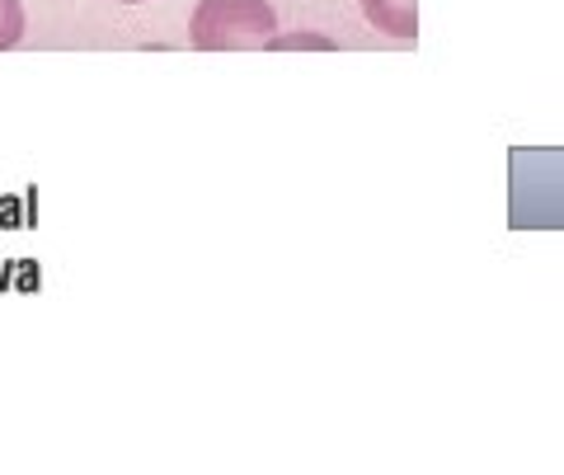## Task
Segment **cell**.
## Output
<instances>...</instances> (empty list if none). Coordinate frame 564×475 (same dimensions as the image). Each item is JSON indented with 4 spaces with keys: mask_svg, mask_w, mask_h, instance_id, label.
I'll use <instances>...</instances> for the list:
<instances>
[{
    "mask_svg": "<svg viewBox=\"0 0 564 475\" xmlns=\"http://www.w3.org/2000/svg\"><path fill=\"white\" fill-rule=\"evenodd\" d=\"M288 47H321V52H334L329 39H315V33H273V43L263 52H288Z\"/></svg>",
    "mask_w": 564,
    "mask_h": 475,
    "instance_id": "4",
    "label": "cell"
},
{
    "mask_svg": "<svg viewBox=\"0 0 564 475\" xmlns=\"http://www.w3.org/2000/svg\"><path fill=\"white\" fill-rule=\"evenodd\" d=\"M24 39V6L20 0H0V52H10Z\"/></svg>",
    "mask_w": 564,
    "mask_h": 475,
    "instance_id": "3",
    "label": "cell"
},
{
    "mask_svg": "<svg viewBox=\"0 0 564 475\" xmlns=\"http://www.w3.org/2000/svg\"><path fill=\"white\" fill-rule=\"evenodd\" d=\"M122 6H141V0H122Z\"/></svg>",
    "mask_w": 564,
    "mask_h": 475,
    "instance_id": "5",
    "label": "cell"
},
{
    "mask_svg": "<svg viewBox=\"0 0 564 475\" xmlns=\"http://www.w3.org/2000/svg\"><path fill=\"white\" fill-rule=\"evenodd\" d=\"M367 24L391 33V39H414L419 33V0H358Z\"/></svg>",
    "mask_w": 564,
    "mask_h": 475,
    "instance_id": "2",
    "label": "cell"
},
{
    "mask_svg": "<svg viewBox=\"0 0 564 475\" xmlns=\"http://www.w3.org/2000/svg\"><path fill=\"white\" fill-rule=\"evenodd\" d=\"M278 33L269 0H203L193 10L188 43L198 52H263Z\"/></svg>",
    "mask_w": 564,
    "mask_h": 475,
    "instance_id": "1",
    "label": "cell"
}]
</instances>
